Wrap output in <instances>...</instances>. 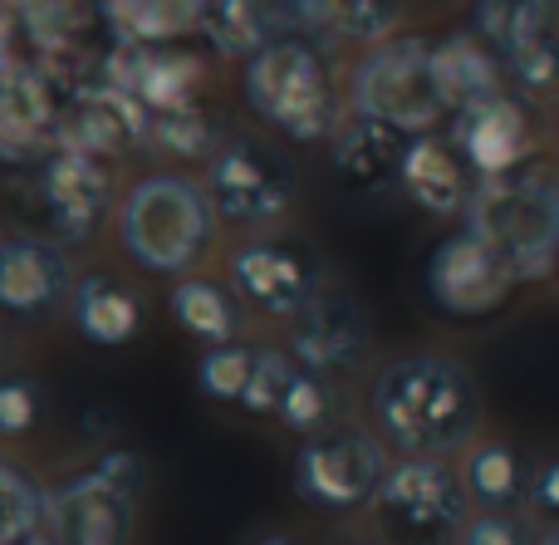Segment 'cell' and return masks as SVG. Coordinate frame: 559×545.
<instances>
[{
    "label": "cell",
    "mask_w": 559,
    "mask_h": 545,
    "mask_svg": "<svg viewBox=\"0 0 559 545\" xmlns=\"http://www.w3.org/2000/svg\"><path fill=\"white\" fill-rule=\"evenodd\" d=\"M535 545H559V531H540V541Z\"/></svg>",
    "instance_id": "60d3db41"
},
{
    "label": "cell",
    "mask_w": 559,
    "mask_h": 545,
    "mask_svg": "<svg viewBox=\"0 0 559 545\" xmlns=\"http://www.w3.org/2000/svg\"><path fill=\"white\" fill-rule=\"evenodd\" d=\"M147 482V462L128 448H114L88 472L49 491L45 526L59 545H128L138 521V497Z\"/></svg>",
    "instance_id": "8992f818"
},
{
    "label": "cell",
    "mask_w": 559,
    "mask_h": 545,
    "mask_svg": "<svg viewBox=\"0 0 559 545\" xmlns=\"http://www.w3.org/2000/svg\"><path fill=\"white\" fill-rule=\"evenodd\" d=\"M35 197H39V212H45L49 232L69 246H84L104 226L114 182H108V167L94 153L59 143L35 167Z\"/></svg>",
    "instance_id": "4fadbf2b"
},
{
    "label": "cell",
    "mask_w": 559,
    "mask_h": 545,
    "mask_svg": "<svg viewBox=\"0 0 559 545\" xmlns=\"http://www.w3.org/2000/svg\"><path fill=\"white\" fill-rule=\"evenodd\" d=\"M432 59H437V79H442L452 108L481 104L491 94H506V64L481 35H447L432 39Z\"/></svg>",
    "instance_id": "603a6c76"
},
{
    "label": "cell",
    "mask_w": 559,
    "mask_h": 545,
    "mask_svg": "<svg viewBox=\"0 0 559 545\" xmlns=\"http://www.w3.org/2000/svg\"><path fill=\"white\" fill-rule=\"evenodd\" d=\"M255 545H295V541H289V536H261Z\"/></svg>",
    "instance_id": "ab89813d"
},
{
    "label": "cell",
    "mask_w": 559,
    "mask_h": 545,
    "mask_svg": "<svg viewBox=\"0 0 559 545\" xmlns=\"http://www.w3.org/2000/svg\"><path fill=\"white\" fill-rule=\"evenodd\" d=\"M246 108L261 118L271 133L289 143H319L338 133V88L329 79L324 59L309 39H271L246 59L241 74Z\"/></svg>",
    "instance_id": "277c9868"
},
{
    "label": "cell",
    "mask_w": 559,
    "mask_h": 545,
    "mask_svg": "<svg viewBox=\"0 0 559 545\" xmlns=\"http://www.w3.org/2000/svg\"><path fill=\"white\" fill-rule=\"evenodd\" d=\"M373 423L403 458H452L481 423V393L462 364L442 354H403L373 383Z\"/></svg>",
    "instance_id": "6da1fadb"
},
{
    "label": "cell",
    "mask_w": 559,
    "mask_h": 545,
    "mask_svg": "<svg viewBox=\"0 0 559 545\" xmlns=\"http://www.w3.org/2000/svg\"><path fill=\"white\" fill-rule=\"evenodd\" d=\"M466 173L472 167L456 153V143L417 133V138H407L397 182L413 197V206H423L427 216H466V202H472V187H476V182H466Z\"/></svg>",
    "instance_id": "d6986e66"
},
{
    "label": "cell",
    "mask_w": 559,
    "mask_h": 545,
    "mask_svg": "<svg viewBox=\"0 0 559 545\" xmlns=\"http://www.w3.org/2000/svg\"><path fill=\"white\" fill-rule=\"evenodd\" d=\"M348 545H393V541H348Z\"/></svg>",
    "instance_id": "b9f144b4"
},
{
    "label": "cell",
    "mask_w": 559,
    "mask_h": 545,
    "mask_svg": "<svg viewBox=\"0 0 559 545\" xmlns=\"http://www.w3.org/2000/svg\"><path fill=\"white\" fill-rule=\"evenodd\" d=\"M555 0H476L472 29L496 49V55H511L515 45H525L531 35H540L545 25H555Z\"/></svg>",
    "instance_id": "83f0119b"
},
{
    "label": "cell",
    "mask_w": 559,
    "mask_h": 545,
    "mask_svg": "<svg viewBox=\"0 0 559 545\" xmlns=\"http://www.w3.org/2000/svg\"><path fill=\"white\" fill-rule=\"evenodd\" d=\"M285 5L289 20L309 35L358 39V45H383L397 25V0H285Z\"/></svg>",
    "instance_id": "cb8c5ba5"
},
{
    "label": "cell",
    "mask_w": 559,
    "mask_h": 545,
    "mask_svg": "<svg viewBox=\"0 0 559 545\" xmlns=\"http://www.w3.org/2000/svg\"><path fill=\"white\" fill-rule=\"evenodd\" d=\"M388 477L383 442L364 428H324L314 438L299 442L295 462H289V487L305 507L324 511V517H344V511L373 507L378 487Z\"/></svg>",
    "instance_id": "ba28073f"
},
{
    "label": "cell",
    "mask_w": 559,
    "mask_h": 545,
    "mask_svg": "<svg viewBox=\"0 0 559 545\" xmlns=\"http://www.w3.org/2000/svg\"><path fill=\"white\" fill-rule=\"evenodd\" d=\"M202 182L216 216L231 226H275L295 202V167L261 138H226L206 163Z\"/></svg>",
    "instance_id": "9c48e42d"
},
{
    "label": "cell",
    "mask_w": 559,
    "mask_h": 545,
    "mask_svg": "<svg viewBox=\"0 0 559 545\" xmlns=\"http://www.w3.org/2000/svg\"><path fill=\"white\" fill-rule=\"evenodd\" d=\"M255 359H261V349H251V344H206V354L197 359V389L212 403H241Z\"/></svg>",
    "instance_id": "4dcf8cb0"
},
{
    "label": "cell",
    "mask_w": 559,
    "mask_h": 545,
    "mask_svg": "<svg viewBox=\"0 0 559 545\" xmlns=\"http://www.w3.org/2000/svg\"><path fill=\"white\" fill-rule=\"evenodd\" d=\"M45 517H49V491H39V482L20 462L0 458V545L35 536L45 526Z\"/></svg>",
    "instance_id": "f1b7e54d"
},
{
    "label": "cell",
    "mask_w": 559,
    "mask_h": 545,
    "mask_svg": "<svg viewBox=\"0 0 559 545\" xmlns=\"http://www.w3.org/2000/svg\"><path fill=\"white\" fill-rule=\"evenodd\" d=\"M147 108L138 104L133 94H123L108 79H94V84H79L64 104V143L84 147L94 157H118L133 153V147L147 143Z\"/></svg>",
    "instance_id": "e0dca14e"
},
{
    "label": "cell",
    "mask_w": 559,
    "mask_h": 545,
    "mask_svg": "<svg viewBox=\"0 0 559 545\" xmlns=\"http://www.w3.org/2000/svg\"><path fill=\"white\" fill-rule=\"evenodd\" d=\"M338 413H344V403H338L334 383L299 364V374H295V383H289L275 418L285 423L289 433H299V438H314V433H324V428H338Z\"/></svg>",
    "instance_id": "f546056e"
},
{
    "label": "cell",
    "mask_w": 559,
    "mask_h": 545,
    "mask_svg": "<svg viewBox=\"0 0 559 545\" xmlns=\"http://www.w3.org/2000/svg\"><path fill=\"white\" fill-rule=\"evenodd\" d=\"M403 153H407V133L378 123V118H348L334 133V173L344 177L354 192H378V187L397 182L403 173Z\"/></svg>",
    "instance_id": "ffe728a7"
},
{
    "label": "cell",
    "mask_w": 559,
    "mask_h": 545,
    "mask_svg": "<svg viewBox=\"0 0 559 545\" xmlns=\"http://www.w3.org/2000/svg\"><path fill=\"white\" fill-rule=\"evenodd\" d=\"M511 285L521 281L501 261V251L476 232H456L437 241L423 265V291L447 320H481V315L501 310Z\"/></svg>",
    "instance_id": "30bf717a"
},
{
    "label": "cell",
    "mask_w": 559,
    "mask_h": 545,
    "mask_svg": "<svg viewBox=\"0 0 559 545\" xmlns=\"http://www.w3.org/2000/svg\"><path fill=\"white\" fill-rule=\"evenodd\" d=\"M462 477L481 511H521L525 497H531V472H525V462L506 442H476V448H466Z\"/></svg>",
    "instance_id": "484cf974"
},
{
    "label": "cell",
    "mask_w": 559,
    "mask_h": 545,
    "mask_svg": "<svg viewBox=\"0 0 559 545\" xmlns=\"http://www.w3.org/2000/svg\"><path fill=\"white\" fill-rule=\"evenodd\" d=\"M147 143L163 147V153L173 157H212L216 147V133L212 123H206L202 108H173V114H153V123H147Z\"/></svg>",
    "instance_id": "d6a6232c"
},
{
    "label": "cell",
    "mask_w": 559,
    "mask_h": 545,
    "mask_svg": "<svg viewBox=\"0 0 559 545\" xmlns=\"http://www.w3.org/2000/svg\"><path fill=\"white\" fill-rule=\"evenodd\" d=\"M216 232V206L206 182L182 173H147L128 187L118 206V241L128 261L147 275H187L206 256Z\"/></svg>",
    "instance_id": "7a4b0ae2"
},
{
    "label": "cell",
    "mask_w": 559,
    "mask_h": 545,
    "mask_svg": "<svg viewBox=\"0 0 559 545\" xmlns=\"http://www.w3.org/2000/svg\"><path fill=\"white\" fill-rule=\"evenodd\" d=\"M535 526L521 511H476L456 545H535Z\"/></svg>",
    "instance_id": "e575fe53"
},
{
    "label": "cell",
    "mask_w": 559,
    "mask_h": 545,
    "mask_svg": "<svg viewBox=\"0 0 559 545\" xmlns=\"http://www.w3.org/2000/svg\"><path fill=\"white\" fill-rule=\"evenodd\" d=\"M295 374H299V359L289 349L285 354H280V349H261L251 383H246L241 408L251 413V418H275L280 403H285V393H289V383H295Z\"/></svg>",
    "instance_id": "836d02e7"
},
{
    "label": "cell",
    "mask_w": 559,
    "mask_h": 545,
    "mask_svg": "<svg viewBox=\"0 0 559 545\" xmlns=\"http://www.w3.org/2000/svg\"><path fill=\"white\" fill-rule=\"evenodd\" d=\"M55 143H64V104L39 69H10L0 79V163L39 167Z\"/></svg>",
    "instance_id": "5bb4252c"
},
{
    "label": "cell",
    "mask_w": 559,
    "mask_h": 545,
    "mask_svg": "<svg viewBox=\"0 0 559 545\" xmlns=\"http://www.w3.org/2000/svg\"><path fill=\"white\" fill-rule=\"evenodd\" d=\"M501 64H506V79L521 94H535V98L559 94V20L545 25L540 35H531L525 45H515Z\"/></svg>",
    "instance_id": "1f68e13d"
},
{
    "label": "cell",
    "mask_w": 559,
    "mask_h": 545,
    "mask_svg": "<svg viewBox=\"0 0 559 545\" xmlns=\"http://www.w3.org/2000/svg\"><path fill=\"white\" fill-rule=\"evenodd\" d=\"M555 271H559V261H555Z\"/></svg>",
    "instance_id": "7bdbcfd3"
},
{
    "label": "cell",
    "mask_w": 559,
    "mask_h": 545,
    "mask_svg": "<svg viewBox=\"0 0 559 545\" xmlns=\"http://www.w3.org/2000/svg\"><path fill=\"white\" fill-rule=\"evenodd\" d=\"M378 521L403 545H447L462 541L472 521V491L447 458H397L388 467L373 501Z\"/></svg>",
    "instance_id": "52a82bcc"
},
{
    "label": "cell",
    "mask_w": 559,
    "mask_h": 545,
    "mask_svg": "<svg viewBox=\"0 0 559 545\" xmlns=\"http://www.w3.org/2000/svg\"><path fill=\"white\" fill-rule=\"evenodd\" d=\"M348 94H354V114L378 118V123L397 128L407 138L432 133L447 114H456L442 79H437L432 39L417 35H397L368 49L354 69Z\"/></svg>",
    "instance_id": "5b68a950"
},
{
    "label": "cell",
    "mask_w": 559,
    "mask_h": 545,
    "mask_svg": "<svg viewBox=\"0 0 559 545\" xmlns=\"http://www.w3.org/2000/svg\"><path fill=\"white\" fill-rule=\"evenodd\" d=\"M104 79L118 84L123 94H133L138 104L153 114H173V108H192L197 88H202V64L197 55L167 45H128L118 39L114 55L104 59Z\"/></svg>",
    "instance_id": "2e32d148"
},
{
    "label": "cell",
    "mask_w": 559,
    "mask_h": 545,
    "mask_svg": "<svg viewBox=\"0 0 559 545\" xmlns=\"http://www.w3.org/2000/svg\"><path fill=\"white\" fill-rule=\"evenodd\" d=\"M452 143L476 177L515 173V167H525V153H531V118H525V104L511 94H491V98H481V104L456 108Z\"/></svg>",
    "instance_id": "ac0fdd59"
},
{
    "label": "cell",
    "mask_w": 559,
    "mask_h": 545,
    "mask_svg": "<svg viewBox=\"0 0 559 545\" xmlns=\"http://www.w3.org/2000/svg\"><path fill=\"white\" fill-rule=\"evenodd\" d=\"M241 295L231 285H216V281H202V275H182L167 295V310H173L177 330L197 334L206 344H231L241 334Z\"/></svg>",
    "instance_id": "d4e9b609"
},
{
    "label": "cell",
    "mask_w": 559,
    "mask_h": 545,
    "mask_svg": "<svg viewBox=\"0 0 559 545\" xmlns=\"http://www.w3.org/2000/svg\"><path fill=\"white\" fill-rule=\"evenodd\" d=\"M39 423V389L29 379H0V438H25Z\"/></svg>",
    "instance_id": "d590c367"
},
{
    "label": "cell",
    "mask_w": 559,
    "mask_h": 545,
    "mask_svg": "<svg viewBox=\"0 0 559 545\" xmlns=\"http://www.w3.org/2000/svg\"><path fill=\"white\" fill-rule=\"evenodd\" d=\"M206 0H104V15L128 45H167V39L202 29Z\"/></svg>",
    "instance_id": "4316f807"
},
{
    "label": "cell",
    "mask_w": 559,
    "mask_h": 545,
    "mask_svg": "<svg viewBox=\"0 0 559 545\" xmlns=\"http://www.w3.org/2000/svg\"><path fill=\"white\" fill-rule=\"evenodd\" d=\"M280 25H289L285 0H206L202 10V35L226 59H251L271 39H285Z\"/></svg>",
    "instance_id": "7402d4cb"
},
{
    "label": "cell",
    "mask_w": 559,
    "mask_h": 545,
    "mask_svg": "<svg viewBox=\"0 0 559 545\" xmlns=\"http://www.w3.org/2000/svg\"><path fill=\"white\" fill-rule=\"evenodd\" d=\"M15 545H59L55 531H35V536H25V541H15Z\"/></svg>",
    "instance_id": "f35d334b"
},
{
    "label": "cell",
    "mask_w": 559,
    "mask_h": 545,
    "mask_svg": "<svg viewBox=\"0 0 559 545\" xmlns=\"http://www.w3.org/2000/svg\"><path fill=\"white\" fill-rule=\"evenodd\" d=\"M466 232L486 236L515 281H540L559 261V173L515 167L506 177H476L466 202Z\"/></svg>",
    "instance_id": "3957f363"
},
{
    "label": "cell",
    "mask_w": 559,
    "mask_h": 545,
    "mask_svg": "<svg viewBox=\"0 0 559 545\" xmlns=\"http://www.w3.org/2000/svg\"><path fill=\"white\" fill-rule=\"evenodd\" d=\"M368 344H373V330H368V310L358 295L338 291V285H319L314 300L289 320L285 330V349L295 354L305 369L324 374V379H338V374H358L368 359Z\"/></svg>",
    "instance_id": "7c38bea8"
},
{
    "label": "cell",
    "mask_w": 559,
    "mask_h": 545,
    "mask_svg": "<svg viewBox=\"0 0 559 545\" xmlns=\"http://www.w3.org/2000/svg\"><path fill=\"white\" fill-rule=\"evenodd\" d=\"M69 324L94 349H123L143 324V305L114 275H79L74 291H69Z\"/></svg>",
    "instance_id": "44dd1931"
},
{
    "label": "cell",
    "mask_w": 559,
    "mask_h": 545,
    "mask_svg": "<svg viewBox=\"0 0 559 545\" xmlns=\"http://www.w3.org/2000/svg\"><path fill=\"white\" fill-rule=\"evenodd\" d=\"M525 507H531V517L540 521L545 531H559V458L540 462V467L531 472V497H525Z\"/></svg>",
    "instance_id": "8d00e7d4"
},
{
    "label": "cell",
    "mask_w": 559,
    "mask_h": 545,
    "mask_svg": "<svg viewBox=\"0 0 559 545\" xmlns=\"http://www.w3.org/2000/svg\"><path fill=\"white\" fill-rule=\"evenodd\" d=\"M226 285L251 310L271 315V320H295L324 281H319V261L305 241H295V236H255V241H241L231 251Z\"/></svg>",
    "instance_id": "8fae6325"
},
{
    "label": "cell",
    "mask_w": 559,
    "mask_h": 545,
    "mask_svg": "<svg viewBox=\"0 0 559 545\" xmlns=\"http://www.w3.org/2000/svg\"><path fill=\"white\" fill-rule=\"evenodd\" d=\"M74 265L59 241L45 236H5L0 241V310L20 320H39L55 305H69Z\"/></svg>",
    "instance_id": "9a60e30c"
},
{
    "label": "cell",
    "mask_w": 559,
    "mask_h": 545,
    "mask_svg": "<svg viewBox=\"0 0 559 545\" xmlns=\"http://www.w3.org/2000/svg\"><path fill=\"white\" fill-rule=\"evenodd\" d=\"M10 69H15V64H10V15L0 10V79H5Z\"/></svg>",
    "instance_id": "74e56055"
}]
</instances>
